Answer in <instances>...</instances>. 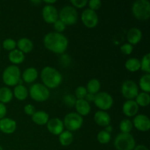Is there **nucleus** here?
<instances>
[{"instance_id":"obj_1","label":"nucleus","mask_w":150,"mask_h":150,"mask_svg":"<svg viewBox=\"0 0 150 150\" xmlns=\"http://www.w3.org/2000/svg\"><path fill=\"white\" fill-rule=\"evenodd\" d=\"M45 48L52 52L62 54L65 52L68 46V40L62 34L58 32L48 33L43 39Z\"/></svg>"},{"instance_id":"obj_2","label":"nucleus","mask_w":150,"mask_h":150,"mask_svg":"<svg viewBox=\"0 0 150 150\" xmlns=\"http://www.w3.org/2000/svg\"><path fill=\"white\" fill-rule=\"evenodd\" d=\"M40 76L43 85L48 89H55L58 87L62 81V76L61 73L52 67H44L41 71Z\"/></svg>"},{"instance_id":"obj_3","label":"nucleus","mask_w":150,"mask_h":150,"mask_svg":"<svg viewBox=\"0 0 150 150\" xmlns=\"http://www.w3.org/2000/svg\"><path fill=\"white\" fill-rule=\"evenodd\" d=\"M132 13L136 19L148 20L150 17V3L148 0H138L133 4Z\"/></svg>"},{"instance_id":"obj_4","label":"nucleus","mask_w":150,"mask_h":150,"mask_svg":"<svg viewBox=\"0 0 150 150\" xmlns=\"http://www.w3.org/2000/svg\"><path fill=\"white\" fill-rule=\"evenodd\" d=\"M114 144L117 150H133L136 141L130 133H119L115 138Z\"/></svg>"},{"instance_id":"obj_5","label":"nucleus","mask_w":150,"mask_h":150,"mask_svg":"<svg viewBox=\"0 0 150 150\" xmlns=\"http://www.w3.org/2000/svg\"><path fill=\"white\" fill-rule=\"evenodd\" d=\"M2 79L7 86H13L17 85L21 79V71L18 67L16 65L7 67L3 72Z\"/></svg>"},{"instance_id":"obj_6","label":"nucleus","mask_w":150,"mask_h":150,"mask_svg":"<svg viewBox=\"0 0 150 150\" xmlns=\"http://www.w3.org/2000/svg\"><path fill=\"white\" fill-rule=\"evenodd\" d=\"M77 10L73 6H65L60 10L59 13V20L66 26H72L76 24L78 21Z\"/></svg>"},{"instance_id":"obj_7","label":"nucleus","mask_w":150,"mask_h":150,"mask_svg":"<svg viewBox=\"0 0 150 150\" xmlns=\"http://www.w3.org/2000/svg\"><path fill=\"white\" fill-rule=\"evenodd\" d=\"M29 95L34 100L37 102H43L50 97L49 89L41 83H35L29 89Z\"/></svg>"},{"instance_id":"obj_8","label":"nucleus","mask_w":150,"mask_h":150,"mask_svg":"<svg viewBox=\"0 0 150 150\" xmlns=\"http://www.w3.org/2000/svg\"><path fill=\"white\" fill-rule=\"evenodd\" d=\"M83 118L78 113H69L64 119V125L69 131H76L81 127Z\"/></svg>"},{"instance_id":"obj_9","label":"nucleus","mask_w":150,"mask_h":150,"mask_svg":"<svg viewBox=\"0 0 150 150\" xmlns=\"http://www.w3.org/2000/svg\"><path fill=\"white\" fill-rule=\"evenodd\" d=\"M95 105L102 111L110 109L114 104L113 98L107 92H99L96 94L94 100Z\"/></svg>"},{"instance_id":"obj_10","label":"nucleus","mask_w":150,"mask_h":150,"mask_svg":"<svg viewBox=\"0 0 150 150\" xmlns=\"http://www.w3.org/2000/svg\"><path fill=\"white\" fill-rule=\"evenodd\" d=\"M121 92L126 99L133 100L136 98L139 94V86L133 81L127 80L122 83Z\"/></svg>"},{"instance_id":"obj_11","label":"nucleus","mask_w":150,"mask_h":150,"mask_svg":"<svg viewBox=\"0 0 150 150\" xmlns=\"http://www.w3.org/2000/svg\"><path fill=\"white\" fill-rule=\"evenodd\" d=\"M81 21L86 27L94 28L98 25L99 19L96 12L88 8L82 13Z\"/></svg>"},{"instance_id":"obj_12","label":"nucleus","mask_w":150,"mask_h":150,"mask_svg":"<svg viewBox=\"0 0 150 150\" xmlns=\"http://www.w3.org/2000/svg\"><path fill=\"white\" fill-rule=\"evenodd\" d=\"M43 20L48 23H54L59 18L58 10L53 5H45L42 11Z\"/></svg>"},{"instance_id":"obj_13","label":"nucleus","mask_w":150,"mask_h":150,"mask_svg":"<svg viewBox=\"0 0 150 150\" xmlns=\"http://www.w3.org/2000/svg\"><path fill=\"white\" fill-rule=\"evenodd\" d=\"M133 125L137 130L146 132L150 129V120L147 116L144 114H139L133 120Z\"/></svg>"},{"instance_id":"obj_14","label":"nucleus","mask_w":150,"mask_h":150,"mask_svg":"<svg viewBox=\"0 0 150 150\" xmlns=\"http://www.w3.org/2000/svg\"><path fill=\"white\" fill-rule=\"evenodd\" d=\"M47 128L53 135H59L64 131V124L59 118H52L47 122Z\"/></svg>"},{"instance_id":"obj_15","label":"nucleus","mask_w":150,"mask_h":150,"mask_svg":"<svg viewBox=\"0 0 150 150\" xmlns=\"http://www.w3.org/2000/svg\"><path fill=\"white\" fill-rule=\"evenodd\" d=\"M16 130V122L10 118H3L0 120V130L5 134H11Z\"/></svg>"},{"instance_id":"obj_16","label":"nucleus","mask_w":150,"mask_h":150,"mask_svg":"<svg viewBox=\"0 0 150 150\" xmlns=\"http://www.w3.org/2000/svg\"><path fill=\"white\" fill-rule=\"evenodd\" d=\"M139 107L136 102L133 100H128L123 104L122 111L125 116L129 117H134L137 114Z\"/></svg>"},{"instance_id":"obj_17","label":"nucleus","mask_w":150,"mask_h":150,"mask_svg":"<svg viewBox=\"0 0 150 150\" xmlns=\"http://www.w3.org/2000/svg\"><path fill=\"white\" fill-rule=\"evenodd\" d=\"M142 38V32L139 28L133 27L128 30L127 34V41L130 45H136Z\"/></svg>"},{"instance_id":"obj_18","label":"nucleus","mask_w":150,"mask_h":150,"mask_svg":"<svg viewBox=\"0 0 150 150\" xmlns=\"http://www.w3.org/2000/svg\"><path fill=\"white\" fill-rule=\"evenodd\" d=\"M95 121L98 125L103 126V127H106L109 125L111 122V117L110 115L107 112L103 111H99L95 113Z\"/></svg>"},{"instance_id":"obj_19","label":"nucleus","mask_w":150,"mask_h":150,"mask_svg":"<svg viewBox=\"0 0 150 150\" xmlns=\"http://www.w3.org/2000/svg\"><path fill=\"white\" fill-rule=\"evenodd\" d=\"M75 107H76L78 114L80 116H86L90 112V105L84 99L77 100L75 104Z\"/></svg>"},{"instance_id":"obj_20","label":"nucleus","mask_w":150,"mask_h":150,"mask_svg":"<svg viewBox=\"0 0 150 150\" xmlns=\"http://www.w3.org/2000/svg\"><path fill=\"white\" fill-rule=\"evenodd\" d=\"M16 45L18 47L19 51H21L22 53H26V54L30 53L34 48L33 42H32V40L26 38L18 40Z\"/></svg>"},{"instance_id":"obj_21","label":"nucleus","mask_w":150,"mask_h":150,"mask_svg":"<svg viewBox=\"0 0 150 150\" xmlns=\"http://www.w3.org/2000/svg\"><path fill=\"white\" fill-rule=\"evenodd\" d=\"M32 120L35 124L38 125H44L47 124L49 120V116L46 112L43 111H36L32 116Z\"/></svg>"},{"instance_id":"obj_22","label":"nucleus","mask_w":150,"mask_h":150,"mask_svg":"<svg viewBox=\"0 0 150 150\" xmlns=\"http://www.w3.org/2000/svg\"><path fill=\"white\" fill-rule=\"evenodd\" d=\"M38 76V72L35 67H29L23 71L22 78L26 83H32L37 79Z\"/></svg>"},{"instance_id":"obj_23","label":"nucleus","mask_w":150,"mask_h":150,"mask_svg":"<svg viewBox=\"0 0 150 150\" xmlns=\"http://www.w3.org/2000/svg\"><path fill=\"white\" fill-rule=\"evenodd\" d=\"M9 60L15 64H21L24 61V54L18 49H14L10 52L8 55Z\"/></svg>"},{"instance_id":"obj_24","label":"nucleus","mask_w":150,"mask_h":150,"mask_svg":"<svg viewBox=\"0 0 150 150\" xmlns=\"http://www.w3.org/2000/svg\"><path fill=\"white\" fill-rule=\"evenodd\" d=\"M59 140L61 145L64 146H69L71 144L73 141V136L72 133L69 130L63 131L61 134L59 135Z\"/></svg>"},{"instance_id":"obj_25","label":"nucleus","mask_w":150,"mask_h":150,"mask_svg":"<svg viewBox=\"0 0 150 150\" xmlns=\"http://www.w3.org/2000/svg\"><path fill=\"white\" fill-rule=\"evenodd\" d=\"M13 94L10 88L1 87L0 88V103H7L13 99Z\"/></svg>"},{"instance_id":"obj_26","label":"nucleus","mask_w":150,"mask_h":150,"mask_svg":"<svg viewBox=\"0 0 150 150\" xmlns=\"http://www.w3.org/2000/svg\"><path fill=\"white\" fill-rule=\"evenodd\" d=\"M125 67L130 72H136L140 69L141 62L137 58H130L126 61Z\"/></svg>"},{"instance_id":"obj_27","label":"nucleus","mask_w":150,"mask_h":150,"mask_svg":"<svg viewBox=\"0 0 150 150\" xmlns=\"http://www.w3.org/2000/svg\"><path fill=\"white\" fill-rule=\"evenodd\" d=\"M14 95L18 100H24L28 97L27 89L23 85H18L14 89Z\"/></svg>"},{"instance_id":"obj_28","label":"nucleus","mask_w":150,"mask_h":150,"mask_svg":"<svg viewBox=\"0 0 150 150\" xmlns=\"http://www.w3.org/2000/svg\"><path fill=\"white\" fill-rule=\"evenodd\" d=\"M86 89L88 93L96 95L100 89V83L98 79H92L88 82Z\"/></svg>"},{"instance_id":"obj_29","label":"nucleus","mask_w":150,"mask_h":150,"mask_svg":"<svg viewBox=\"0 0 150 150\" xmlns=\"http://www.w3.org/2000/svg\"><path fill=\"white\" fill-rule=\"evenodd\" d=\"M136 102L139 106L140 105L142 107H146L149 105L150 103V96L149 93L142 92V93L138 94L136 98Z\"/></svg>"},{"instance_id":"obj_30","label":"nucleus","mask_w":150,"mask_h":150,"mask_svg":"<svg viewBox=\"0 0 150 150\" xmlns=\"http://www.w3.org/2000/svg\"><path fill=\"white\" fill-rule=\"evenodd\" d=\"M139 86L144 92H150V74H145L139 81Z\"/></svg>"},{"instance_id":"obj_31","label":"nucleus","mask_w":150,"mask_h":150,"mask_svg":"<svg viewBox=\"0 0 150 150\" xmlns=\"http://www.w3.org/2000/svg\"><path fill=\"white\" fill-rule=\"evenodd\" d=\"M120 129L123 133H130L133 129V122L130 120H123L120 124Z\"/></svg>"},{"instance_id":"obj_32","label":"nucleus","mask_w":150,"mask_h":150,"mask_svg":"<svg viewBox=\"0 0 150 150\" xmlns=\"http://www.w3.org/2000/svg\"><path fill=\"white\" fill-rule=\"evenodd\" d=\"M149 61H150V54H146L142 58L141 62V67L142 71L146 73V74L150 73V67H149Z\"/></svg>"},{"instance_id":"obj_33","label":"nucleus","mask_w":150,"mask_h":150,"mask_svg":"<svg viewBox=\"0 0 150 150\" xmlns=\"http://www.w3.org/2000/svg\"><path fill=\"white\" fill-rule=\"evenodd\" d=\"M97 139L100 144H108L111 140V134L107 133L105 130H102L98 134Z\"/></svg>"},{"instance_id":"obj_34","label":"nucleus","mask_w":150,"mask_h":150,"mask_svg":"<svg viewBox=\"0 0 150 150\" xmlns=\"http://www.w3.org/2000/svg\"><path fill=\"white\" fill-rule=\"evenodd\" d=\"M75 93H76V98H77V100H81L84 99L88 92L86 91V87L83 86H80L76 88Z\"/></svg>"},{"instance_id":"obj_35","label":"nucleus","mask_w":150,"mask_h":150,"mask_svg":"<svg viewBox=\"0 0 150 150\" xmlns=\"http://www.w3.org/2000/svg\"><path fill=\"white\" fill-rule=\"evenodd\" d=\"M16 41L13 39H10V38L4 40V42H3V47H4V49L7 50V51H13L16 48Z\"/></svg>"},{"instance_id":"obj_36","label":"nucleus","mask_w":150,"mask_h":150,"mask_svg":"<svg viewBox=\"0 0 150 150\" xmlns=\"http://www.w3.org/2000/svg\"><path fill=\"white\" fill-rule=\"evenodd\" d=\"M76 100L77 99L76 98V97L73 95H65L63 98V101H64V103L67 105V106H70V107H73L74 106L75 104H76Z\"/></svg>"},{"instance_id":"obj_37","label":"nucleus","mask_w":150,"mask_h":150,"mask_svg":"<svg viewBox=\"0 0 150 150\" xmlns=\"http://www.w3.org/2000/svg\"><path fill=\"white\" fill-rule=\"evenodd\" d=\"M54 27L55 30L57 31L56 32L58 33H61V32H64L66 29V25L63 23L62 21L57 20L55 23H54Z\"/></svg>"},{"instance_id":"obj_38","label":"nucleus","mask_w":150,"mask_h":150,"mask_svg":"<svg viewBox=\"0 0 150 150\" xmlns=\"http://www.w3.org/2000/svg\"><path fill=\"white\" fill-rule=\"evenodd\" d=\"M88 4H89V9L95 11L101 7L102 2L100 0H90L89 1H88Z\"/></svg>"},{"instance_id":"obj_39","label":"nucleus","mask_w":150,"mask_h":150,"mask_svg":"<svg viewBox=\"0 0 150 150\" xmlns=\"http://www.w3.org/2000/svg\"><path fill=\"white\" fill-rule=\"evenodd\" d=\"M121 49V51L124 54H126V55H129L132 53L133 50V45H130V43H125L124 45H122L120 48Z\"/></svg>"},{"instance_id":"obj_40","label":"nucleus","mask_w":150,"mask_h":150,"mask_svg":"<svg viewBox=\"0 0 150 150\" xmlns=\"http://www.w3.org/2000/svg\"><path fill=\"white\" fill-rule=\"evenodd\" d=\"M70 3L74 7H78V8H83L87 4L88 1L86 0H72L70 1Z\"/></svg>"},{"instance_id":"obj_41","label":"nucleus","mask_w":150,"mask_h":150,"mask_svg":"<svg viewBox=\"0 0 150 150\" xmlns=\"http://www.w3.org/2000/svg\"><path fill=\"white\" fill-rule=\"evenodd\" d=\"M24 112L25 114H27V115L32 116L35 112H36V110H35V108L32 105V104H28V105H25Z\"/></svg>"},{"instance_id":"obj_42","label":"nucleus","mask_w":150,"mask_h":150,"mask_svg":"<svg viewBox=\"0 0 150 150\" xmlns=\"http://www.w3.org/2000/svg\"><path fill=\"white\" fill-rule=\"evenodd\" d=\"M6 114H7V108L4 104L0 103V120L4 118Z\"/></svg>"},{"instance_id":"obj_43","label":"nucleus","mask_w":150,"mask_h":150,"mask_svg":"<svg viewBox=\"0 0 150 150\" xmlns=\"http://www.w3.org/2000/svg\"><path fill=\"white\" fill-rule=\"evenodd\" d=\"M95 95H93V94H90V93H87V94H86V97H85L84 100L86 101H87L88 103L92 102V101H93V102H94V100H95Z\"/></svg>"},{"instance_id":"obj_44","label":"nucleus","mask_w":150,"mask_h":150,"mask_svg":"<svg viewBox=\"0 0 150 150\" xmlns=\"http://www.w3.org/2000/svg\"><path fill=\"white\" fill-rule=\"evenodd\" d=\"M133 150H149V149L144 145H139L137 146H135Z\"/></svg>"},{"instance_id":"obj_45","label":"nucleus","mask_w":150,"mask_h":150,"mask_svg":"<svg viewBox=\"0 0 150 150\" xmlns=\"http://www.w3.org/2000/svg\"><path fill=\"white\" fill-rule=\"evenodd\" d=\"M112 127H111V125H108V126H106V127H105V131H106L107 133H110V134H111V131H112Z\"/></svg>"},{"instance_id":"obj_46","label":"nucleus","mask_w":150,"mask_h":150,"mask_svg":"<svg viewBox=\"0 0 150 150\" xmlns=\"http://www.w3.org/2000/svg\"><path fill=\"white\" fill-rule=\"evenodd\" d=\"M44 2L47 4V5H52L53 4L57 2V1H55V0L54 1H44Z\"/></svg>"},{"instance_id":"obj_47","label":"nucleus","mask_w":150,"mask_h":150,"mask_svg":"<svg viewBox=\"0 0 150 150\" xmlns=\"http://www.w3.org/2000/svg\"><path fill=\"white\" fill-rule=\"evenodd\" d=\"M31 2L33 3V4H40V3L42 2V1H32Z\"/></svg>"},{"instance_id":"obj_48","label":"nucleus","mask_w":150,"mask_h":150,"mask_svg":"<svg viewBox=\"0 0 150 150\" xmlns=\"http://www.w3.org/2000/svg\"><path fill=\"white\" fill-rule=\"evenodd\" d=\"M0 150H4V149H3V148L1 147V145H0Z\"/></svg>"}]
</instances>
